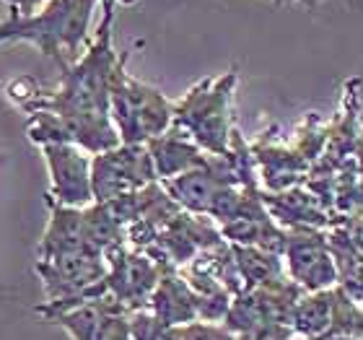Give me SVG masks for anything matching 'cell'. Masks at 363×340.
I'll return each instance as SVG.
<instances>
[{
  "mask_svg": "<svg viewBox=\"0 0 363 340\" xmlns=\"http://www.w3.org/2000/svg\"><path fill=\"white\" fill-rule=\"evenodd\" d=\"M148 153H151L153 169H156V177L159 182L174 180L179 174L189 172V169L203 167L211 153H205L200 146L192 141V138L179 128H172L167 133L156 136L153 141L145 143Z\"/></svg>",
  "mask_w": 363,
  "mask_h": 340,
  "instance_id": "12",
  "label": "cell"
},
{
  "mask_svg": "<svg viewBox=\"0 0 363 340\" xmlns=\"http://www.w3.org/2000/svg\"><path fill=\"white\" fill-rule=\"evenodd\" d=\"M250 146L265 192H283V190L298 187L311 172V164L296 146L278 143L275 138H270V133H262L257 143Z\"/></svg>",
  "mask_w": 363,
  "mask_h": 340,
  "instance_id": "9",
  "label": "cell"
},
{
  "mask_svg": "<svg viewBox=\"0 0 363 340\" xmlns=\"http://www.w3.org/2000/svg\"><path fill=\"white\" fill-rule=\"evenodd\" d=\"M104 260L106 294L130 314L138 309H145L164 270L148 255L130 250V247H120V250L109 252Z\"/></svg>",
  "mask_w": 363,
  "mask_h": 340,
  "instance_id": "8",
  "label": "cell"
},
{
  "mask_svg": "<svg viewBox=\"0 0 363 340\" xmlns=\"http://www.w3.org/2000/svg\"><path fill=\"white\" fill-rule=\"evenodd\" d=\"M145 309H151L167 327L187 325L200 319V296L184 280V275L177 273V268H167Z\"/></svg>",
  "mask_w": 363,
  "mask_h": 340,
  "instance_id": "11",
  "label": "cell"
},
{
  "mask_svg": "<svg viewBox=\"0 0 363 340\" xmlns=\"http://www.w3.org/2000/svg\"><path fill=\"white\" fill-rule=\"evenodd\" d=\"M231 252H234L236 268L244 280V291L286 278L283 257L275 252L257 250V247H239V244H231Z\"/></svg>",
  "mask_w": 363,
  "mask_h": 340,
  "instance_id": "14",
  "label": "cell"
},
{
  "mask_svg": "<svg viewBox=\"0 0 363 340\" xmlns=\"http://www.w3.org/2000/svg\"><path fill=\"white\" fill-rule=\"evenodd\" d=\"M42 86H39L37 78H31V76H18L13 78V81H8L6 84V97L8 102L13 106H18L21 112L29 114V109L34 106V102H37L39 97H42Z\"/></svg>",
  "mask_w": 363,
  "mask_h": 340,
  "instance_id": "17",
  "label": "cell"
},
{
  "mask_svg": "<svg viewBox=\"0 0 363 340\" xmlns=\"http://www.w3.org/2000/svg\"><path fill=\"white\" fill-rule=\"evenodd\" d=\"M159 182L145 143H120L91 156L94 203H109Z\"/></svg>",
  "mask_w": 363,
  "mask_h": 340,
  "instance_id": "5",
  "label": "cell"
},
{
  "mask_svg": "<svg viewBox=\"0 0 363 340\" xmlns=\"http://www.w3.org/2000/svg\"><path fill=\"white\" fill-rule=\"evenodd\" d=\"M114 3L117 0H101L104 18L84 55L62 68L60 84L52 91H42L29 109V114L52 112L62 122L70 143L81 146L91 156L122 143L109 117L112 78L122 60V53L114 50Z\"/></svg>",
  "mask_w": 363,
  "mask_h": 340,
  "instance_id": "1",
  "label": "cell"
},
{
  "mask_svg": "<svg viewBox=\"0 0 363 340\" xmlns=\"http://www.w3.org/2000/svg\"><path fill=\"white\" fill-rule=\"evenodd\" d=\"M167 340H236V335L228 327L218 322H187V325L169 327Z\"/></svg>",
  "mask_w": 363,
  "mask_h": 340,
  "instance_id": "16",
  "label": "cell"
},
{
  "mask_svg": "<svg viewBox=\"0 0 363 340\" xmlns=\"http://www.w3.org/2000/svg\"><path fill=\"white\" fill-rule=\"evenodd\" d=\"M333 325V288L303 294L294 309L291 327L298 338L319 340Z\"/></svg>",
  "mask_w": 363,
  "mask_h": 340,
  "instance_id": "15",
  "label": "cell"
},
{
  "mask_svg": "<svg viewBox=\"0 0 363 340\" xmlns=\"http://www.w3.org/2000/svg\"><path fill=\"white\" fill-rule=\"evenodd\" d=\"M42 156L50 172L47 203L65 208H89L94 203L91 153L76 143H50L42 146Z\"/></svg>",
  "mask_w": 363,
  "mask_h": 340,
  "instance_id": "7",
  "label": "cell"
},
{
  "mask_svg": "<svg viewBox=\"0 0 363 340\" xmlns=\"http://www.w3.org/2000/svg\"><path fill=\"white\" fill-rule=\"evenodd\" d=\"M262 200H265L267 213L283 229H296V226L333 229L342 224V219H337L333 211H327L325 205L319 203V197L311 195L303 185L283 190V192H265L262 190Z\"/></svg>",
  "mask_w": 363,
  "mask_h": 340,
  "instance_id": "10",
  "label": "cell"
},
{
  "mask_svg": "<svg viewBox=\"0 0 363 340\" xmlns=\"http://www.w3.org/2000/svg\"><path fill=\"white\" fill-rule=\"evenodd\" d=\"M239 84V68L220 76L203 78L174 102V128L184 130L205 153L226 156L234 136V91Z\"/></svg>",
  "mask_w": 363,
  "mask_h": 340,
  "instance_id": "3",
  "label": "cell"
},
{
  "mask_svg": "<svg viewBox=\"0 0 363 340\" xmlns=\"http://www.w3.org/2000/svg\"><path fill=\"white\" fill-rule=\"evenodd\" d=\"M280 257L288 270V278L294 280L303 294L337 286V265H335V257L327 244L325 229H286V247Z\"/></svg>",
  "mask_w": 363,
  "mask_h": 340,
  "instance_id": "6",
  "label": "cell"
},
{
  "mask_svg": "<svg viewBox=\"0 0 363 340\" xmlns=\"http://www.w3.org/2000/svg\"><path fill=\"white\" fill-rule=\"evenodd\" d=\"M94 340H133V333H130V312H125L122 307H112L104 314V319H101Z\"/></svg>",
  "mask_w": 363,
  "mask_h": 340,
  "instance_id": "18",
  "label": "cell"
},
{
  "mask_svg": "<svg viewBox=\"0 0 363 340\" xmlns=\"http://www.w3.org/2000/svg\"><path fill=\"white\" fill-rule=\"evenodd\" d=\"M319 3H322V0H311V11H314V8H317Z\"/></svg>",
  "mask_w": 363,
  "mask_h": 340,
  "instance_id": "22",
  "label": "cell"
},
{
  "mask_svg": "<svg viewBox=\"0 0 363 340\" xmlns=\"http://www.w3.org/2000/svg\"><path fill=\"white\" fill-rule=\"evenodd\" d=\"M130 53H122V60L114 70L109 91V117L122 143H148L156 136L167 133L174 122V102L159 89L138 81L128 73Z\"/></svg>",
  "mask_w": 363,
  "mask_h": 340,
  "instance_id": "4",
  "label": "cell"
},
{
  "mask_svg": "<svg viewBox=\"0 0 363 340\" xmlns=\"http://www.w3.org/2000/svg\"><path fill=\"white\" fill-rule=\"evenodd\" d=\"M272 3H278V6H291V3H301L311 11V0H272Z\"/></svg>",
  "mask_w": 363,
  "mask_h": 340,
  "instance_id": "21",
  "label": "cell"
},
{
  "mask_svg": "<svg viewBox=\"0 0 363 340\" xmlns=\"http://www.w3.org/2000/svg\"><path fill=\"white\" fill-rule=\"evenodd\" d=\"M101 0H47L29 16L11 13L0 23V45L29 42L57 68H68L89 47L91 18Z\"/></svg>",
  "mask_w": 363,
  "mask_h": 340,
  "instance_id": "2",
  "label": "cell"
},
{
  "mask_svg": "<svg viewBox=\"0 0 363 340\" xmlns=\"http://www.w3.org/2000/svg\"><path fill=\"white\" fill-rule=\"evenodd\" d=\"M294 340H309V338H298V335H294Z\"/></svg>",
  "mask_w": 363,
  "mask_h": 340,
  "instance_id": "23",
  "label": "cell"
},
{
  "mask_svg": "<svg viewBox=\"0 0 363 340\" xmlns=\"http://www.w3.org/2000/svg\"><path fill=\"white\" fill-rule=\"evenodd\" d=\"M47 208H50V224L37 247V260L73 255V252H94L89 247L84 208H65L55 203H47Z\"/></svg>",
  "mask_w": 363,
  "mask_h": 340,
  "instance_id": "13",
  "label": "cell"
},
{
  "mask_svg": "<svg viewBox=\"0 0 363 340\" xmlns=\"http://www.w3.org/2000/svg\"><path fill=\"white\" fill-rule=\"evenodd\" d=\"M294 335L291 325H259L250 333L236 335V340H294Z\"/></svg>",
  "mask_w": 363,
  "mask_h": 340,
  "instance_id": "19",
  "label": "cell"
},
{
  "mask_svg": "<svg viewBox=\"0 0 363 340\" xmlns=\"http://www.w3.org/2000/svg\"><path fill=\"white\" fill-rule=\"evenodd\" d=\"M356 164H358V172H361V180H363V130L358 133V141H356Z\"/></svg>",
  "mask_w": 363,
  "mask_h": 340,
  "instance_id": "20",
  "label": "cell"
}]
</instances>
